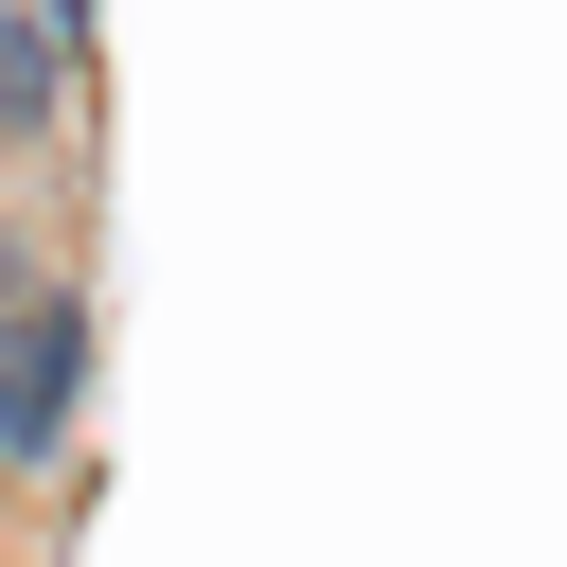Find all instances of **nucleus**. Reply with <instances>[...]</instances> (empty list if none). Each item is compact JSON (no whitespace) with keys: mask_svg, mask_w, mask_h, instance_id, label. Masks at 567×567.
Masks as SVG:
<instances>
[{"mask_svg":"<svg viewBox=\"0 0 567 567\" xmlns=\"http://www.w3.org/2000/svg\"><path fill=\"white\" fill-rule=\"evenodd\" d=\"M53 443H71V301L0 266V461H53Z\"/></svg>","mask_w":567,"mask_h":567,"instance_id":"obj_1","label":"nucleus"},{"mask_svg":"<svg viewBox=\"0 0 567 567\" xmlns=\"http://www.w3.org/2000/svg\"><path fill=\"white\" fill-rule=\"evenodd\" d=\"M0 142H53V35L0 0Z\"/></svg>","mask_w":567,"mask_h":567,"instance_id":"obj_2","label":"nucleus"}]
</instances>
